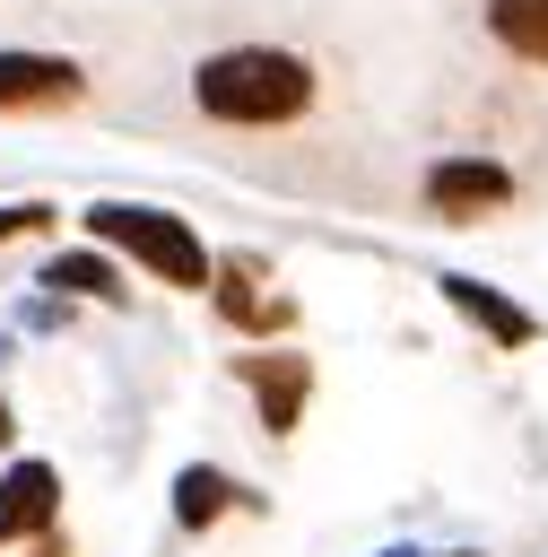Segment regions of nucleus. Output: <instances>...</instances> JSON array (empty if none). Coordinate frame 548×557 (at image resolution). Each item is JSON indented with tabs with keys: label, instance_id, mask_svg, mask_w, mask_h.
Wrapping results in <instances>:
<instances>
[{
	"label": "nucleus",
	"instance_id": "nucleus-1",
	"mask_svg": "<svg viewBox=\"0 0 548 557\" xmlns=\"http://www.w3.org/2000/svg\"><path fill=\"white\" fill-rule=\"evenodd\" d=\"M322 78L304 52L287 44H226V52H200L191 61V104L226 131H270V122H296L313 113Z\"/></svg>",
	"mask_w": 548,
	"mask_h": 557
},
{
	"label": "nucleus",
	"instance_id": "nucleus-2",
	"mask_svg": "<svg viewBox=\"0 0 548 557\" xmlns=\"http://www.w3.org/2000/svg\"><path fill=\"white\" fill-rule=\"evenodd\" d=\"M87 244L130 252L148 278L191 287V296H209V270H217V252L200 244V226L174 218V209H148V200H96V209H87Z\"/></svg>",
	"mask_w": 548,
	"mask_h": 557
},
{
	"label": "nucleus",
	"instance_id": "nucleus-3",
	"mask_svg": "<svg viewBox=\"0 0 548 557\" xmlns=\"http://www.w3.org/2000/svg\"><path fill=\"white\" fill-rule=\"evenodd\" d=\"M209 313H217L226 331H244V339L296 331V296H278V278H270L252 252H217V270H209Z\"/></svg>",
	"mask_w": 548,
	"mask_h": 557
},
{
	"label": "nucleus",
	"instance_id": "nucleus-4",
	"mask_svg": "<svg viewBox=\"0 0 548 557\" xmlns=\"http://www.w3.org/2000/svg\"><path fill=\"white\" fill-rule=\"evenodd\" d=\"M70 104H87V70L70 52L0 44V113H70Z\"/></svg>",
	"mask_w": 548,
	"mask_h": 557
},
{
	"label": "nucleus",
	"instance_id": "nucleus-5",
	"mask_svg": "<svg viewBox=\"0 0 548 557\" xmlns=\"http://www.w3.org/2000/svg\"><path fill=\"white\" fill-rule=\"evenodd\" d=\"M513 200V174L496 165V157H435L426 165V209L444 218V226H478V218H496Z\"/></svg>",
	"mask_w": 548,
	"mask_h": 557
},
{
	"label": "nucleus",
	"instance_id": "nucleus-6",
	"mask_svg": "<svg viewBox=\"0 0 548 557\" xmlns=\"http://www.w3.org/2000/svg\"><path fill=\"white\" fill-rule=\"evenodd\" d=\"M235 383L252 392V409H261L270 435H296V426H304V400H313V357H296V348H252V357H235Z\"/></svg>",
	"mask_w": 548,
	"mask_h": 557
},
{
	"label": "nucleus",
	"instance_id": "nucleus-7",
	"mask_svg": "<svg viewBox=\"0 0 548 557\" xmlns=\"http://www.w3.org/2000/svg\"><path fill=\"white\" fill-rule=\"evenodd\" d=\"M61 522V470L52 461H9L0 470V548H17V540H43Z\"/></svg>",
	"mask_w": 548,
	"mask_h": 557
},
{
	"label": "nucleus",
	"instance_id": "nucleus-8",
	"mask_svg": "<svg viewBox=\"0 0 548 557\" xmlns=\"http://www.w3.org/2000/svg\"><path fill=\"white\" fill-rule=\"evenodd\" d=\"M435 287H444V305H452V313H461L478 339H496V348H531V339H539V313H531V305H513L505 287H487V278H461V270H444Z\"/></svg>",
	"mask_w": 548,
	"mask_h": 557
},
{
	"label": "nucleus",
	"instance_id": "nucleus-9",
	"mask_svg": "<svg viewBox=\"0 0 548 557\" xmlns=\"http://www.w3.org/2000/svg\"><path fill=\"white\" fill-rule=\"evenodd\" d=\"M235 505H252L217 461H191V470H174V522L183 531H209V522H226Z\"/></svg>",
	"mask_w": 548,
	"mask_h": 557
},
{
	"label": "nucleus",
	"instance_id": "nucleus-10",
	"mask_svg": "<svg viewBox=\"0 0 548 557\" xmlns=\"http://www.w3.org/2000/svg\"><path fill=\"white\" fill-rule=\"evenodd\" d=\"M43 287H52V296H96V305H122V296H130L104 244H87V252H52V261H43Z\"/></svg>",
	"mask_w": 548,
	"mask_h": 557
},
{
	"label": "nucleus",
	"instance_id": "nucleus-11",
	"mask_svg": "<svg viewBox=\"0 0 548 557\" xmlns=\"http://www.w3.org/2000/svg\"><path fill=\"white\" fill-rule=\"evenodd\" d=\"M478 17H487V35H496L513 61L548 70V0H478Z\"/></svg>",
	"mask_w": 548,
	"mask_h": 557
},
{
	"label": "nucleus",
	"instance_id": "nucleus-12",
	"mask_svg": "<svg viewBox=\"0 0 548 557\" xmlns=\"http://www.w3.org/2000/svg\"><path fill=\"white\" fill-rule=\"evenodd\" d=\"M43 226H52V209H43V200H9V209H0V244H17V235H43Z\"/></svg>",
	"mask_w": 548,
	"mask_h": 557
},
{
	"label": "nucleus",
	"instance_id": "nucleus-13",
	"mask_svg": "<svg viewBox=\"0 0 548 557\" xmlns=\"http://www.w3.org/2000/svg\"><path fill=\"white\" fill-rule=\"evenodd\" d=\"M26 557H70V540H52V531H43V540H26Z\"/></svg>",
	"mask_w": 548,
	"mask_h": 557
},
{
	"label": "nucleus",
	"instance_id": "nucleus-14",
	"mask_svg": "<svg viewBox=\"0 0 548 557\" xmlns=\"http://www.w3.org/2000/svg\"><path fill=\"white\" fill-rule=\"evenodd\" d=\"M0 444H17V418H9V392H0Z\"/></svg>",
	"mask_w": 548,
	"mask_h": 557
},
{
	"label": "nucleus",
	"instance_id": "nucleus-15",
	"mask_svg": "<svg viewBox=\"0 0 548 557\" xmlns=\"http://www.w3.org/2000/svg\"><path fill=\"white\" fill-rule=\"evenodd\" d=\"M383 557H418V548H383Z\"/></svg>",
	"mask_w": 548,
	"mask_h": 557
}]
</instances>
